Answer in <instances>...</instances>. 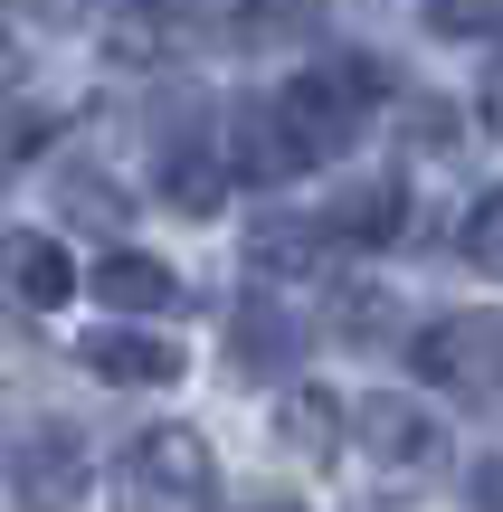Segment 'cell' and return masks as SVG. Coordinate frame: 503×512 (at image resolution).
Returning <instances> with one entry per match:
<instances>
[{
  "instance_id": "obj_5",
  "label": "cell",
  "mask_w": 503,
  "mask_h": 512,
  "mask_svg": "<svg viewBox=\"0 0 503 512\" xmlns=\"http://www.w3.org/2000/svg\"><path fill=\"white\" fill-rule=\"evenodd\" d=\"M152 143H162V190L190 209V219H209L228 171H219V152L200 143V95H181V114H162V124H152Z\"/></svg>"
},
{
  "instance_id": "obj_12",
  "label": "cell",
  "mask_w": 503,
  "mask_h": 512,
  "mask_svg": "<svg viewBox=\"0 0 503 512\" xmlns=\"http://www.w3.org/2000/svg\"><path fill=\"white\" fill-rule=\"evenodd\" d=\"M323 247H333V228H295V219H266L257 238H247V256H257V275H314Z\"/></svg>"
},
{
  "instance_id": "obj_21",
  "label": "cell",
  "mask_w": 503,
  "mask_h": 512,
  "mask_svg": "<svg viewBox=\"0 0 503 512\" xmlns=\"http://www.w3.org/2000/svg\"><path fill=\"white\" fill-rule=\"evenodd\" d=\"M67 209H76V219H124V200H114V190H67Z\"/></svg>"
},
{
  "instance_id": "obj_17",
  "label": "cell",
  "mask_w": 503,
  "mask_h": 512,
  "mask_svg": "<svg viewBox=\"0 0 503 512\" xmlns=\"http://www.w3.org/2000/svg\"><path fill=\"white\" fill-rule=\"evenodd\" d=\"M466 256L485 275H503V190H485V200L466 209Z\"/></svg>"
},
{
  "instance_id": "obj_14",
  "label": "cell",
  "mask_w": 503,
  "mask_h": 512,
  "mask_svg": "<svg viewBox=\"0 0 503 512\" xmlns=\"http://www.w3.org/2000/svg\"><path fill=\"white\" fill-rule=\"evenodd\" d=\"M399 219H409V190H399V181H371V190H352V200H342L323 228H333V238H361V247H371V238H390Z\"/></svg>"
},
{
  "instance_id": "obj_3",
  "label": "cell",
  "mask_w": 503,
  "mask_h": 512,
  "mask_svg": "<svg viewBox=\"0 0 503 512\" xmlns=\"http://www.w3.org/2000/svg\"><path fill=\"white\" fill-rule=\"evenodd\" d=\"M124 503L133 512H200L209 503V437L200 427H152V437H133Z\"/></svg>"
},
{
  "instance_id": "obj_4",
  "label": "cell",
  "mask_w": 503,
  "mask_h": 512,
  "mask_svg": "<svg viewBox=\"0 0 503 512\" xmlns=\"http://www.w3.org/2000/svg\"><path fill=\"white\" fill-rule=\"evenodd\" d=\"M10 494H19V512H76L86 503V446L67 427H29L10 456Z\"/></svg>"
},
{
  "instance_id": "obj_19",
  "label": "cell",
  "mask_w": 503,
  "mask_h": 512,
  "mask_svg": "<svg viewBox=\"0 0 503 512\" xmlns=\"http://www.w3.org/2000/svg\"><path fill=\"white\" fill-rule=\"evenodd\" d=\"M447 38H503V0H437Z\"/></svg>"
},
{
  "instance_id": "obj_10",
  "label": "cell",
  "mask_w": 503,
  "mask_h": 512,
  "mask_svg": "<svg viewBox=\"0 0 503 512\" xmlns=\"http://www.w3.org/2000/svg\"><path fill=\"white\" fill-rule=\"evenodd\" d=\"M238 171H247V181H285V171H304V152H295V133H285L276 105L238 114Z\"/></svg>"
},
{
  "instance_id": "obj_23",
  "label": "cell",
  "mask_w": 503,
  "mask_h": 512,
  "mask_svg": "<svg viewBox=\"0 0 503 512\" xmlns=\"http://www.w3.org/2000/svg\"><path fill=\"white\" fill-rule=\"evenodd\" d=\"M228 512H304L295 494H247V503H228Z\"/></svg>"
},
{
  "instance_id": "obj_11",
  "label": "cell",
  "mask_w": 503,
  "mask_h": 512,
  "mask_svg": "<svg viewBox=\"0 0 503 512\" xmlns=\"http://www.w3.org/2000/svg\"><path fill=\"white\" fill-rule=\"evenodd\" d=\"M0 256H10L19 294H29L38 313H48V304H67V294H76V266H67V247H57V238H10Z\"/></svg>"
},
{
  "instance_id": "obj_13",
  "label": "cell",
  "mask_w": 503,
  "mask_h": 512,
  "mask_svg": "<svg viewBox=\"0 0 503 512\" xmlns=\"http://www.w3.org/2000/svg\"><path fill=\"white\" fill-rule=\"evenodd\" d=\"M276 437L295 446V456H333V437H342V399H333V389H295V399L276 408Z\"/></svg>"
},
{
  "instance_id": "obj_18",
  "label": "cell",
  "mask_w": 503,
  "mask_h": 512,
  "mask_svg": "<svg viewBox=\"0 0 503 512\" xmlns=\"http://www.w3.org/2000/svg\"><path fill=\"white\" fill-rule=\"evenodd\" d=\"M342 342L380 351V342H390V304H380V294H342Z\"/></svg>"
},
{
  "instance_id": "obj_9",
  "label": "cell",
  "mask_w": 503,
  "mask_h": 512,
  "mask_svg": "<svg viewBox=\"0 0 503 512\" xmlns=\"http://www.w3.org/2000/svg\"><path fill=\"white\" fill-rule=\"evenodd\" d=\"M228 361H238L247 380H276V370L304 361V332L285 323L276 304H238V323H228Z\"/></svg>"
},
{
  "instance_id": "obj_2",
  "label": "cell",
  "mask_w": 503,
  "mask_h": 512,
  "mask_svg": "<svg viewBox=\"0 0 503 512\" xmlns=\"http://www.w3.org/2000/svg\"><path fill=\"white\" fill-rule=\"evenodd\" d=\"M418 380L466 408H503V313H447L418 332Z\"/></svg>"
},
{
  "instance_id": "obj_22",
  "label": "cell",
  "mask_w": 503,
  "mask_h": 512,
  "mask_svg": "<svg viewBox=\"0 0 503 512\" xmlns=\"http://www.w3.org/2000/svg\"><path fill=\"white\" fill-rule=\"evenodd\" d=\"M485 124L503 133V57H494V67H485Z\"/></svg>"
},
{
  "instance_id": "obj_20",
  "label": "cell",
  "mask_w": 503,
  "mask_h": 512,
  "mask_svg": "<svg viewBox=\"0 0 503 512\" xmlns=\"http://www.w3.org/2000/svg\"><path fill=\"white\" fill-rule=\"evenodd\" d=\"M466 512H503V456H494V465H475V475H466Z\"/></svg>"
},
{
  "instance_id": "obj_1",
  "label": "cell",
  "mask_w": 503,
  "mask_h": 512,
  "mask_svg": "<svg viewBox=\"0 0 503 512\" xmlns=\"http://www.w3.org/2000/svg\"><path fill=\"white\" fill-rule=\"evenodd\" d=\"M371 95H380V76L361 67V57H323V67H304L295 86L276 95V114H285V133H295L304 162H333V152L361 143V124H371Z\"/></svg>"
},
{
  "instance_id": "obj_15",
  "label": "cell",
  "mask_w": 503,
  "mask_h": 512,
  "mask_svg": "<svg viewBox=\"0 0 503 512\" xmlns=\"http://www.w3.org/2000/svg\"><path fill=\"white\" fill-rule=\"evenodd\" d=\"M295 29H314V10H304V0H228V38H247V48L295 38Z\"/></svg>"
},
{
  "instance_id": "obj_6",
  "label": "cell",
  "mask_w": 503,
  "mask_h": 512,
  "mask_svg": "<svg viewBox=\"0 0 503 512\" xmlns=\"http://www.w3.org/2000/svg\"><path fill=\"white\" fill-rule=\"evenodd\" d=\"M86 370L124 389H171L181 380V342H152V332H86Z\"/></svg>"
},
{
  "instance_id": "obj_16",
  "label": "cell",
  "mask_w": 503,
  "mask_h": 512,
  "mask_svg": "<svg viewBox=\"0 0 503 512\" xmlns=\"http://www.w3.org/2000/svg\"><path fill=\"white\" fill-rule=\"evenodd\" d=\"M48 143V114L38 105H0V181H19V162Z\"/></svg>"
},
{
  "instance_id": "obj_8",
  "label": "cell",
  "mask_w": 503,
  "mask_h": 512,
  "mask_svg": "<svg viewBox=\"0 0 503 512\" xmlns=\"http://www.w3.org/2000/svg\"><path fill=\"white\" fill-rule=\"evenodd\" d=\"M95 304H114V313H171V304H181V275H171L162 256L114 247V256H95Z\"/></svg>"
},
{
  "instance_id": "obj_7",
  "label": "cell",
  "mask_w": 503,
  "mask_h": 512,
  "mask_svg": "<svg viewBox=\"0 0 503 512\" xmlns=\"http://www.w3.org/2000/svg\"><path fill=\"white\" fill-rule=\"evenodd\" d=\"M352 427H361V446H371L380 465H437V456H447L437 427L418 418L409 399H352Z\"/></svg>"
}]
</instances>
